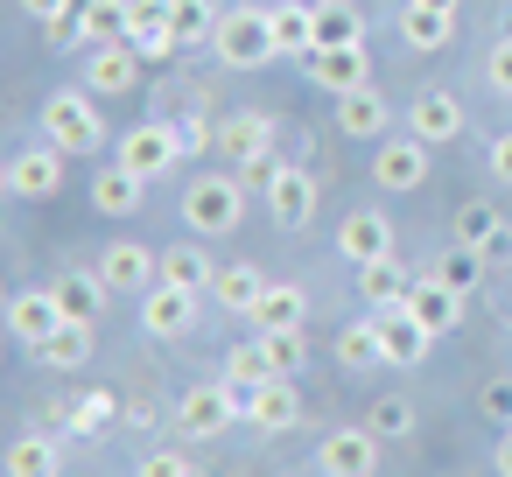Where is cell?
I'll use <instances>...</instances> for the list:
<instances>
[{
  "instance_id": "e575fe53",
  "label": "cell",
  "mask_w": 512,
  "mask_h": 477,
  "mask_svg": "<svg viewBox=\"0 0 512 477\" xmlns=\"http://www.w3.org/2000/svg\"><path fill=\"white\" fill-rule=\"evenodd\" d=\"M78 29L85 43H127V0H78Z\"/></svg>"
},
{
  "instance_id": "ba28073f",
  "label": "cell",
  "mask_w": 512,
  "mask_h": 477,
  "mask_svg": "<svg viewBox=\"0 0 512 477\" xmlns=\"http://www.w3.org/2000/svg\"><path fill=\"white\" fill-rule=\"evenodd\" d=\"M197 309H204V295H190V288H176V281H155V288L141 295V330L162 337V344H176V337L197 330Z\"/></svg>"
},
{
  "instance_id": "b9f144b4",
  "label": "cell",
  "mask_w": 512,
  "mask_h": 477,
  "mask_svg": "<svg viewBox=\"0 0 512 477\" xmlns=\"http://www.w3.org/2000/svg\"><path fill=\"white\" fill-rule=\"evenodd\" d=\"M113 414H120L113 393H85V400L71 407V428H78V435H99V428H113Z\"/></svg>"
},
{
  "instance_id": "277c9868",
  "label": "cell",
  "mask_w": 512,
  "mask_h": 477,
  "mask_svg": "<svg viewBox=\"0 0 512 477\" xmlns=\"http://www.w3.org/2000/svg\"><path fill=\"white\" fill-rule=\"evenodd\" d=\"M232 421H246V386H232L225 372L204 379V386H190V393L176 400V428H183L190 442H211V435H225Z\"/></svg>"
},
{
  "instance_id": "60d3db41",
  "label": "cell",
  "mask_w": 512,
  "mask_h": 477,
  "mask_svg": "<svg viewBox=\"0 0 512 477\" xmlns=\"http://www.w3.org/2000/svg\"><path fill=\"white\" fill-rule=\"evenodd\" d=\"M141 36H176L169 0H127V43H141Z\"/></svg>"
},
{
  "instance_id": "5b68a950",
  "label": "cell",
  "mask_w": 512,
  "mask_h": 477,
  "mask_svg": "<svg viewBox=\"0 0 512 477\" xmlns=\"http://www.w3.org/2000/svg\"><path fill=\"white\" fill-rule=\"evenodd\" d=\"M183 155H190V148H183V127H169V120H141V127H127L120 148H113V162H127L141 183H162Z\"/></svg>"
},
{
  "instance_id": "603a6c76",
  "label": "cell",
  "mask_w": 512,
  "mask_h": 477,
  "mask_svg": "<svg viewBox=\"0 0 512 477\" xmlns=\"http://www.w3.org/2000/svg\"><path fill=\"white\" fill-rule=\"evenodd\" d=\"M274 43H281V57H316V0H274Z\"/></svg>"
},
{
  "instance_id": "83f0119b",
  "label": "cell",
  "mask_w": 512,
  "mask_h": 477,
  "mask_svg": "<svg viewBox=\"0 0 512 477\" xmlns=\"http://www.w3.org/2000/svg\"><path fill=\"white\" fill-rule=\"evenodd\" d=\"M400 43L407 50H449V36H456V15H435V8H414V0H400Z\"/></svg>"
},
{
  "instance_id": "5bb4252c",
  "label": "cell",
  "mask_w": 512,
  "mask_h": 477,
  "mask_svg": "<svg viewBox=\"0 0 512 477\" xmlns=\"http://www.w3.org/2000/svg\"><path fill=\"white\" fill-rule=\"evenodd\" d=\"M337 253H344V267L393 260V218H386V211H351V218L337 225Z\"/></svg>"
},
{
  "instance_id": "4fadbf2b",
  "label": "cell",
  "mask_w": 512,
  "mask_h": 477,
  "mask_svg": "<svg viewBox=\"0 0 512 477\" xmlns=\"http://www.w3.org/2000/svg\"><path fill=\"white\" fill-rule=\"evenodd\" d=\"M260 197H267L274 225H288V232H302V225L316 218V176H309V169H295V162H281V169H274V183H267Z\"/></svg>"
},
{
  "instance_id": "4316f807",
  "label": "cell",
  "mask_w": 512,
  "mask_h": 477,
  "mask_svg": "<svg viewBox=\"0 0 512 477\" xmlns=\"http://www.w3.org/2000/svg\"><path fill=\"white\" fill-rule=\"evenodd\" d=\"M36 365H43V372H78V365H92V323H57V330L36 344Z\"/></svg>"
},
{
  "instance_id": "52a82bcc",
  "label": "cell",
  "mask_w": 512,
  "mask_h": 477,
  "mask_svg": "<svg viewBox=\"0 0 512 477\" xmlns=\"http://www.w3.org/2000/svg\"><path fill=\"white\" fill-rule=\"evenodd\" d=\"M407 134H414V141H428V148L463 141V99H456V92H442V85H421V92L407 99Z\"/></svg>"
},
{
  "instance_id": "ee69618b",
  "label": "cell",
  "mask_w": 512,
  "mask_h": 477,
  "mask_svg": "<svg viewBox=\"0 0 512 477\" xmlns=\"http://www.w3.org/2000/svg\"><path fill=\"white\" fill-rule=\"evenodd\" d=\"M484 78H491V85L512 99V36H498V43H491V57H484Z\"/></svg>"
},
{
  "instance_id": "f35d334b",
  "label": "cell",
  "mask_w": 512,
  "mask_h": 477,
  "mask_svg": "<svg viewBox=\"0 0 512 477\" xmlns=\"http://www.w3.org/2000/svg\"><path fill=\"white\" fill-rule=\"evenodd\" d=\"M365 428H372V435H386V442L414 435V400H407V393H379V400H372V414H365Z\"/></svg>"
},
{
  "instance_id": "f1b7e54d",
  "label": "cell",
  "mask_w": 512,
  "mask_h": 477,
  "mask_svg": "<svg viewBox=\"0 0 512 477\" xmlns=\"http://www.w3.org/2000/svg\"><path fill=\"white\" fill-rule=\"evenodd\" d=\"M162 281H176V288H190V295H211V288H218V260H211L204 246H169V253H162Z\"/></svg>"
},
{
  "instance_id": "ffe728a7",
  "label": "cell",
  "mask_w": 512,
  "mask_h": 477,
  "mask_svg": "<svg viewBox=\"0 0 512 477\" xmlns=\"http://www.w3.org/2000/svg\"><path fill=\"white\" fill-rule=\"evenodd\" d=\"M225 162H253V155H274V120L267 113H232V120H218V141H211Z\"/></svg>"
},
{
  "instance_id": "4dcf8cb0",
  "label": "cell",
  "mask_w": 512,
  "mask_h": 477,
  "mask_svg": "<svg viewBox=\"0 0 512 477\" xmlns=\"http://www.w3.org/2000/svg\"><path fill=\"white\" fill-rule=\"evenodd\" d=\"M337 365L344 372H386V344H379V323H344L337 330Z\"/></svg>"
},
{
  "instance_id": "f6af8a7d",
  "label": "cell",
  "mask_w": 512,
  "mask_h": 477,
  "mask_svg": "<svg viewBox=\"0 0 512 477\" xmlns=\"http://www.w3.org/2000/svg\"><path fill=\"white\" fill-rule=\"evenodd\" d=\"M477 400H484V414H491L498 428H512V379H491V386H484Z\"/></svg>"
},
{
  "instance_id": "7c38bea8",
  "label": "cell",
  "mask_w": 512,
  "mask_h": 477,
  "mask_svg": "<svg viewBox=\"0 0 512 477\" xmlns=\"http://www.w3.org/2000/svg\"><path fill=\"white\" fill-rule=\"evenodd\" d=\"M302 71H309V85H323L330 99H344V92L372 85V57H365V43H344V50H316V57H302Z\"/></svg>"
},
{
  "instance_id": "7402d4cb",
  "label": "cell",
  "mask_w": 512,
  "mask_h": 477,
  "mask_svg": "<svg viewBox=\"0 0 512 477\" xmlns=\"http://www.w3.org/2000/svg\"><path fill=\"white\" fill-rule=\"evenodd\" d=\"M407 309H414V323H421L428 337H442V330H456V323H463V295H456V288H442L435 274H421V281H414Z\"/></svg>"
},
{
  "instance_id": "d4e9b609",
  "label": "cell",
  "mask_w": 512,
  "mask_h": 477,
  "mask_svg": "<svg viewBox=\"0 0 512 477\" xmlns=\"http://www.w3.org/2000/svg\"><path fill=\"white\" fill-rule=\"evenodd\" d=\"M260 295H267V274H260L253 260H232V267H218V288H211V302H218V309H232V316H246V323H253Z\"/></svg>"
},
{
  "instance_id": "d6a6232c",
  "label": "cell",
  "mask_w": 512,
  "mask_h": 477,
  "mask_svg": "<svg viewBox=\"0 0 512 477\" xmlns=\"http://www.w3.org/2000/svg\"><path fill=\"white\" fill-rule=\"evenodd\" d=\"M344 43H365V15L351 0H316V50H344Z\"/></svg>"
},
{
  "instance_id": "836d02e7",
  "label": "cell",
  "mask_w": 512,
  "mask_h": 477,
  "mask_svg": "<svg viewBox=\"0 0 512 477\" xmlns=\"http://www.w3.org/2000/svg\"><path fill=\"white\" fill-rule=\"evenodd\" d=\"M358 295H365V309H400L414 295V281L393 260H372V267H358Z\"/></svg>"
},
{
  "instance_id": "816d5d0a",
  "label": "cell",
  "mask_w": 512,
  "mask_h": 477,
  "mask_svg": "<svg viewBox=\"0 0 512 477\" xmlns=\"http://www.w3.org/2000/svg\"><path fill=\"white\" fill-rule=\"evenodd\" d=\"M505 15H512V8H505Z\"/></svg>"
},
{
  "instance_id": "f546056e",
  "label": "cell",
  "mask_w": 512,
  "mask_h": 477,
  "mask_svg": "<svg viewBox=\"0 0 512 477\" xmlns=\"http://www.w3.org/2000/svg\"><path fill=\"white\" fill-rule=\"evenodd\" d=\"M253 323H260V330H302V323H309V295H302L295 281H267Z\"/></svg>"
},
{
  "instance_id": "d590c367",
  "label": "cell",
  "mask_w": 512,
  "mask_h": 477,
  "mask_svg": "<svg viewBox=\"0 0 512 477\" xmlns=\"http://www.w3.org/2000/svg\"><path fill=\"white\" fill-rule=\"evenodd\" d=\"M169 29H176L183 50L190 43H211L218 36V8H211V0H169Z\"/></svg>"
},
{
  "instance_id": "681fc988",
  "label": "cell",
  "mask_w": 512,
  "mask_h": 477,
  "mask_svg": "<svg viewBox=\"0 0 512 477\" xmlns=\"http://www.w3.org/2000/svg\"><path fill=\"white\" fill-rule=\"evenodd\" d=\"M498 477H512V428H498Z\"/></svg>"
},
{
  "instance_id": "e0dca14e",
  "label": "cell",
  "mask_w": 512,
  "mask_h": 477,
  "mask_svg": "<svg viewBox=\"0 0 512 477\" xmlns=\"http://www.w3.org/2000/svg\"><path fill=\"white\" fill-rule=\"evenodd\" d=\"M456 246L484 253L491 267H505V260H512V225H505L491 204H463V211H456Z\"/></svg>"
},
{
  "instance_id": "1f68e13d",
  "label": "cell",
  "mask_w": 512,
  "mask_h": 477,
  "mask_svg": "<svg viewBox=\"0 0 512 477\" xmlns=\"http://www.w3.org/2000/svg\"><path fill=\"white\" fill-rule=\"evenodd\" d=\"M8 477H64L57 435H15L8 442Z\"/></svg>"
},
{
  "instance_id": "ab89813d",
  "label": "cell",
  "mask_w": 512,
  "mask_h": 477,
  "mask_svg": "<svg viewBox=\"0 0 512 477\" xmlns=\"http://www.w3.org/2000/svg\"><path fill=\"white\" fill-rule=\"evenodd\" d=\"M260 344H267V358H274L281 379H295V372L309 365V337H302V330H260Z\"/></svg>"
},
{
  "instance_id": "8992f818",
  "label": "cell",
  "mask_w": 512,
  "mask_h": 477,
  "mask_svg": "<svg viewBox=\"0 0 512 477\" xmlns=\"http://www.w3.org/2000/svg\"><path fill=\"white\" fill-rule=\"evenodd\" d=\"M57 190H64V148H57V141H36V148H15V155H8V197L43 204V197H57Z\"/></svg>"
},
{
  "instance_id": "6da1fadb",
  "label": "cell",
  "mask_w": 512,
  "mask_h": 477,
  "mask_svg": "<svg viewBox=\"0 0 512 477\" xmlns=\"http://www.w3.org/2000/svg\"><path fill=\"white\" fill-rule=\"evenodd\" d=\"M211 50H218L225 71H260V64H274V57H281V43H274V15H267V8H225Z\"/></svg>"
},
{
  "instance_id": "9c48e42d",
  "label": "cell",
  "mask_w": 512,
  "mask_h": 477,
  "mask_svg": "<svg viewBox=\"0 0 512 477\" xmlns=\"http://www.w3.org/2000/svg\"><path fill=\"white\" fill-rule=\"evenodd\" d=\"M316 470L323 477H372L379 470V435L372 428H330L316 442Z\"/></svg>"
},
{
  "instance_id": "bcb514c9",
  "label": "cell",
  "mask_w": 512,
  "mask_h": 477,
  "mask_svg": "<svg viewBox=\"0 0 512 477\" xmlns=\"http://www.w3.org/2000/svg\"><path fill=\"white\" fill-rule=\"evenodd\" d=\"M484 169L512 190V134H491V148H484Z\"/></svg>"
},
{
  "instance_id": "9a60e30c",
  "label": "cell",
  "mask_w": 512,
  "mask_h": 477,
  "mask_svg": "<svg viewBox=\"0 0 512 477\" xmlns=\"http://www.w3.org/2000/svg\"><path fill=\"white\" fill-rule=\"evenodd\" d=\"M295 421H302V393H295V379L246 386V428H260V435H288Z\"/></svg>"
},
{
  "instance_id": "8d00e7d4",
  "label": "cell",
  "mask_w": 512,
  "mask_h": 477,
  "mask_svg": "<svg viewBox=\"0 0 512 477\" xmlns=\"http://www.w3.org/2000/svg\"><path fill=\"white\" fill-rule=\"evenodd\" d=\"M225 379H232V386H267V379H281V372H274L267 344L253 337V344H232V351H225Z\"/></svg>"
},
{
  "instance_id": "ac0fdd59",
  "label": "cell",
  "mask_w": 512,
  "mask_h": 477,
  "mask_svg": "<svg viewBox=\"0 0 512 477\" xmlns=\"http://www.w3.org/2000/svg\"><path fill=\"white\" fill-rule=\"evenodd\" d=\"M372 176H379V190H421L428 183V141H414V134L386 141L372 155Z\"/></svg>"
},
{
  "instance_id": "30bf717a",
  "label": "cell",
  "mask_w": 512,
  "mask_h": 477,
  "mask_svg": "<svg viewBox=\"0 0 512 477\" xmlns=\"http://www.w3.org/2000/svg\"><path fill=\"white\" fill-rule=\"evenodd\" d=\"M99 281H106L113 295H148V288L162 281V253H148L141 239H120V246H106Z\"/></svg>"
},
{
  "instance_id": "c3c4849f",
  "label": "cell",
  "mask_w": 512,
  "mask_h": 477,
  "mask_svg": "<svg viewBox=\"0 0 512 477\" xmlns=\"http://www.w3.org/2000/svg\"><path fill=\"white\" fill-rule=\"evenodd\" d=\"M134 50H141V64H169V57H176L183 43H176V36H141Z\"/></svg>"
},
{
  "instance_id": "f907efd6",
  "label": "cell",
  "mask_w": 512,
  "mask_h": 477,
  "mask_svg": "<svg viewBox=\"0 0 512 477\" xmlns=\"http://www.w3.org/2000/svg\"><path fill=\"white\" fill-rule=\"evenodd\" d=\"M414 8H435V15H456V8H463V0H414Z\"/></svg>"
},
{
  "instance_id": "7dc6e473",
  "label": "cell",
  "mask_w": 512,
  "mask_h": 477,
  "mask_svg": "<svg viewBox=\"0 0 512 477\" xmlns=\"http://www.w3.org/2000/svg\"><path fill=\"white\" fill-rule=\"evenodd\" d=\"M71 8H78V0H22V15H29V22H43V29H57Z\"/></svg>"
},
{
  "instance_id": "8fae6325",
  "label": "cell",
  "mask_w": 512,
  "mask_h": 477,
  "mask_svg": "<svg viewBox=\"0 0 512 477\" xmlns=\"http://www.w3.org/2000/svg\"><path fill=\"white\" fill-rule=\"evenodd\" d=\"M134 85H141V50H134V43H99V50L85 57V92L127 99Z\"/></svg>"
},
{
  "instance_id": "cb8c5ba5",
  "label": "cell",
  "mask_w": 512,
  "mask_h": 477,
  "mask_svg": "<svg viewBox=\"0 0 512 477\" xmlns=\"http://www.w3.org/2000/svg\"><path fill=\"white\" fill-rule=\"evenodd\" d=\"M141 176L127 169V162H106L99 176H92V211H106V218H134L141 211Z\"/></svg>"
},
{
  "instance_id": "2e32d148",
  "label": "cell",
  "mask_w": 512,
  "mask_h": 477,
  "mask_svg": "<svg viewBox=\"0 0 512 477\" xmlns=\"http://www.w3.org/2000/svg\"><path fill=\"white\" fill-rule=\"evenodd\" d=\"M57 323H71V316L57 309V288H22V295L8 302V337H15V344H29V351H36Z\"/></svg>"
},
{
  "instance_id": "44dd1931",
  "label": "cell",
  "mask_w": 512,
  "mask_h": 477,
  "mask_svg": "<svg viewBox=\"0 0 512 477\" xmlns=\"http://www.w3.org/2000/svg\"><path fill=\"white\" fill-rule=\"evenodd\" d=\"M386 120H393V106H386L379 85H358V92L337 99V127H344L351 141H386Z\"/></svg>"
},
{
  "instance_id": "7bdbcfd3",
  "label": "cell",
  "mask_w": 512,
  "mask_h": 477,
  "mask_svg": "<svg viewBox=\"0 0 512 477\" xmlns=\"http://www.w3.org/2000/svg\"><path fill=\"white\" fill-rule=\"evenodd\" d=\"M134 477H197V463H190L183 449H148V456L134 463Z\"/></svg>"
},
{
  "instance_id": "3957f363",
  "label": "cell",
  "mask_w": 512,
  "mask_h": 477,
  "mask_svg": "<svg viewBox=\"0 0 512 477\" xmlns=\"http://www.w3.org/2000/svg\"><path fill=\"white\" fill-rule=\"evenodd\" d=\"M183 225H190L197 239L239 232V225H246V183H239V176H197V183L183 190Z\"/></svg>"
},
{
  "instance_id": "484cf974",
  "label": "cell",
  "mask_w": 512,
  "mask_h": 477,
  "mask_svg": "<svg viewBox=\"0 0 512 477\" xmlns=\"http://www.w3.org/2000/svg\"><path fill=\"white\" fill-rule=\"evenodd\" d=\"M50 288H57V309H64L71 323H99V316H106V295H113V288H106L99 274H85V267H78V274H57Z\"/></svg>"
},
{
  "instance_id": "d6986e66",
  "label": "cell",
  "mask_w": 512,
  "mask_h": 477,
  "mask_svg": "<svg viewBox=\"0 0 512 477\" xmlns=\"http://www.w3.org/2000/svg\"><path fill=\"white\" fill-rule=\"evenodd\" d=\"M372 323H379L386 365H400V372H407V365H421V358H428V344H435V337L414 323V309H407V302H400V309H372Z\"/></svg>"
},
{
  "instance_id": "74e56055",
  "label": "cell",
  "mask_w": 512,
  "mask_h": 477,
  "mask_svg": "<svg viewBox=\"0 0 512 477\" xmlns=\"http://www.w3.org/2000/svg\"><path fill=\"white\" fill-rule=\"evenodd\" d=\"M484 267H491L484 253H470V246H449V253L435 260V281H442V288H456V295H470V288L484 281Z\"/></svg>"
},
{
  "instance_id": "7a4b0ae2",
  "label": "cell",
  "mask_w": 512,
  "mask_h": 477,
  "mask_svg": "<svg viewBox=\"0 0 512 477\" xmlns=\"http://www.w3.org/2000/svg\"><path fill=\"white\" fill-rule=\"evenodd\" d=\"M43 141H57L64 155H99L106 148V120H99V92H50L43 99Z\"/></svg>"
}]
</instances>
